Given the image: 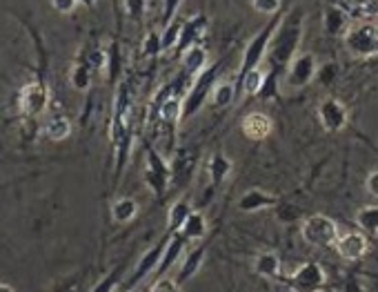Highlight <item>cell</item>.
<instances>
[{
	"mask_svg": "<svg viewBox=\"0 0 378 292\" xmlns=\"http://www.w3.org/2000/svg\"><path fill=\"white\" fill-rule=\"evenodd\" d=\"M303 41V12L300 9H294V12L285 14L283 21L276 30L270 52H267V60H270V71H267V83L261 96H274L276 92V78H279L283 71H287L292 58L298 54Z\"/></svg>",
	"mask_w": 378,
	"mask_h": 292,
	"instance_id": "cell-1",
	"label": "cell"
},
{
	"mask_svg": "<svg viewBox=\"0 0 378 292\" xmlns=\"http://www.w3.org/2000/svg\"><path fill=\"white\" fill-rule=\"evenodd\" d=\"M132 139H134L132 89H129V83H121L114 98V116H112V141H114L116 161H118L116 177H121V172L127 163L129 150H132Z\"/></svg>",
	"mask_w": 378,
	"mask_h": 292,
	"instance_id": "cell-2",
	"label": "cell"
},
{
	"mask_svg": "<svg viewBox=\"0 0 378 292\" xmlns=\"http://www.w3.org/2000/svg\"><path fill=\"white\" fill-rule=\"evenodd\" d=\"M281 21H283L281 12L274 14V16L270 18V21L265 23L263 30L258 32L256 36H252V41L245 45V49H243V60H241V69H238V80H241V78L247 74V71L261 67V63L267 58V52H270L272 38H274L276 30H279Z\"/></svg>",
	"mask_w": 378,
	"mask_h": 292,
	"instance_id": "cell-3",
	"label": "cell"
},
{
	"mask_svg": "<svg viewBox=\"0 0 378 292\" xmlns=\"http://www.w3.org/2000/svg\"><path fill=\"white\" fill-rule=\"evenodd\" d=\"M218 74H220V65H209L205 71L193 78V83L189 87V92L182 96V121L196 116L202 107H205L207 100H211V92L218 83Z\"/></svg>",
	"mask_w": 378,
	"mask_h": 292,
	"instance_id": "cell-4",
	"label": "cell"
},
{
	"mask_svg": "<svg viewBox=\"0 0 378 292\" xmlns=\"http://www.w3.org/2000/svg\"><path fill=\"white\" fill-rule=\"evenodd\" d=\"M300 234L305 243L314 245V248H331V245H336L340 236L336 221L325 214H311L309 218H305Z\"/></svg>",
	"mask_w": 378,
	"mask_h": 292,
	"instance_id": "cell-5",
	"label": "cell"
},
{
	"mask_svg": "<svg viewBox=\"0 0 378 292\" xmlns=\"http://www.w3.org/2000/svg\"><path fill=\"white\" fill-rule=\"evenodd\" d=\"M147 170H145V183L150 186L152 192L163 199L165 192H167V188L172 183V166L167 163V159L163 157V154L156 150V148H147Z\"/></svg>",
	"mask_w": 378,
	"mask_h": 292,
	"instance_id": "cell-6",
	"label": "cell"
},
{
	"mask_svg": "<svg viewBox=\"0 0 378 292\" xmlns=\"http://www.w3.org/2000/svg\"><path fill=\"white\" fill-rule=\"evenodd\" d=\"M345 47L354 56H378V27L372 23H358L345 32Z\"/></svg>",
	"mask_w": 378,
	"mask_h": 292,
	"instance_id": "cell-7",
	"label": "cell"
},
{
	"mask_svg": "<svg viewBox=\"0 0 378 292\" xmlns=\"http://www.w3.org/2000/svg\"><path fill=\"white\" fill-rule=\"evenodd\" d=\"M318 76V60L314 54L303 52L294 56L287 71H285V83L290 89H305L311 85V80Z\"/></svg>",
	"mask_w": 378,
	"mask_h": 292,
	"instance_id": "cell-8",
	"label": "cell"
},
{
	"mask_svg": "<svg viewBox=\"0 0 378 292\" xmlns=\"http://www.w3.org/2000/svg\"><path fill=\"white\" fill-rule=\"evenodd\" d=\"M325 281H327L325 270L316 261H305L290 275L287 286L294 292H320L325 288Z\"/></svg>",
	"mask_w": 378,
	"mask_h": 292,
	"instance_id": "cell-9",
	"label": "cell"
},
{
	"mask_svg": "<svg viewBox=\"0 0 378 292\" xmlns=\"http://www.w3.org/2000/svg\"><path fill=\"white\" fill-rule=\"evenodd\" d=\"M49 105V89L45 80H32L21 89L18 96V107L25 116H38Z\"/></svg>",
	"mask_w": 378,
	"mask_h": 292,
	"instance_id": "cell-10",
	"label": "cell"
},
{
	"mask_svg": "<svg viewBox=\"0 0 378 292\" xmlns=\"http://www.w3.org/2000/svg\"><path fill=\"white\" fill-rule=\"evenodd\" d=\"M207 27H209V21H207V16L205 14H196V16H191L189 21L182 23V32H180V41L176 45V49H174V58H182L187 54V49H191L193 45H200L198 41L202 38V34L207 32Z\"/></svg>",
	"mask_w": 378,
	"mask_h": 292,
	"instance_id": "cell-11",
	"label": "cell"
},
{
	"mask_svg": "<svg viewBox=\"0 0 378 292\" xmlns=\"http://www.w3.org/2000/svg\"><path fill=\"white\" fill-rule=\"evenodd\" d=\"M318 118H320V125L325 127L327 132H340L345 130L349 114H347V107L340 103L338 98L329 96L318 105Z\"/></svg>",
	"mask_w": 378,
	"mask_h": 292,
	"instance_id": "cell-12",
	"label": "cell"
},
{
	"mask_svg": "<svg viewBox=\"0 0 378 292\" xmlns=\"http://www.w3.org/2000/svg\"><path fill=\"white\" fill-rule=\"evenodd\" d=\"M169 239H172V232H167V236L165 239H161V243L156 245L154 250H150L145 254V257L138 261V266H136V272L132 275V279L127 281V290L129 288H134L136 284H141V281L150 275V272H154L156 268H158V263H161V259H163V254H165V250H167V245H169Z\"/></svg>",
	"mask_w": 378,
	"mask_h": 292,
	"instance_id": "cell-13",
	"label": "cell"
},
{
	"mask_svg": "<svg viewBox=\"0 0 378 292\" xmlns=\"http://www.w3.org/2000/svg\"><path fill=\"white\" fill-rule=\"evenodd\" d=\"M336 250H338V254L345 261H358V259H363L365 252H367V239H365V234L363 232H352V230L343 232V234L338 236V241H336Z\"/></svg>",
	"mask_w": 378,
	"mask_h": 292,
	"instance_id": "cell-14",
	"label": "cell"
},
{
	"mask_svg": "<svg viewBox=\"0 0 378 292\" xmlns=\"http://www.w3.org/2000/svg\"><path fill=\"white\" fill-rule=\"evenodd\" d=\"M241 127L250 141H265L274 132V121L265 112H250L243 118Z\"/></svg>",
	"mask_w": 378,
	"mask_h": 292,
	"instance_id": "cell-15",
	"label": "cell"
},
{
	"mask_svg": "<svg viewBox=\"0 0 378 292\" xmlns=\"http://www.w3.org/2000/svg\"><path fill=\"white\" fill-rule=\"evenodd\" d=\"M182 63V76L187 78H196L200 71L207 69V63H209V54L202 45H193L191 49H187L185 56L180 58Z\"/></svg>",
	"mask_w": 378,
	"mask_h": 292,
	"instance_id": "cell-16",
	"label": "cell"
},
{
	"mask_svg": "<svg viewBox=\"0 0 378 292\" xmlns=\"http://www.w3.org/2000/svg\"><path fill=\"white\" fill-rule=\"evenodd\" d=\"M272 205H276V196L270 192H263V190H256V188L247 190V192L241 196V201H238V210H241V212H247V214L261 212V210H267Z\"/></svg>",
	"mask_w": 378,
	"mask_h": 292,
	"instance_id": "cell-17",
	"label": "cell"
},
{
	"mask_svg": "<svg viewBox=\"0 0 378 292\" xmlns=\"http://www.w3.org/2000/svg\"><path fill=\"white\" fill-rule=\"evenodd\" d=\"M43 134L54 143L67 141L71 136V121L64 114H54L47 118V123L43 125Z\"/></svg>",
	"mask_w": 378,
	"mask_h": 292,
	"instance_id": "cell-18",
	"label": "cell"
},
{
	"mask_svg": "<svg viewBox=\"0 0 378 292\" xmlns=\"http://www.w3.org/2000/svg\"><path fill=\"white\" fill-rule=\"evenodd\" d=\"M187 243H189V241H187L180 232L172 234L169 245H167V250H165V254H163V259H161V263H158V268H156V272H158V275H163V272H167V270L174 266V263H176V259L182 254V250H185Z\"/></svg>",
	"mask_w": 378,
	"mask_h": 292,
	"instance_id": "cell-19",
	"label": "cell"
},
{
	"mask_svg": "<svg viewBox=\"0 0 378 292\" xmlns=\"http://www.w3.org/2000/svg\"><path fill=\"white\" fill-rule=\"evenodd\" d=\"M232 170H234V163L229 161V157H225V154H211V159L207 163V175L211 179V183L218 186V183H223V181L232 175Z\"/></svg>",
	"mask_w": 378,
	"mask_h": 292,
	"instance_id": "cell-20",
	"label": "cell"
},
{
	"mask_svg": "<svg viewBox=\"0 0 378 292\" xmlns=\"http://www.w3.org/2000/svg\"><path fill=\"white\" fill-rule=\"evenodd\" d=\"M265 83H267V71L258 67V69L247 71V74L238 80V87L243 89L245 96H261L265 89Z\"/></svg>",
	"mask_w": 378,
	"mask_h": 292,
	"instance_id": "cell-21",
	"label": "cell"
},
{
	"mask_svg": "<svg viewBox=\"0 0 378 292\" xmlns=\"http://www.w3.org/2000/svg\"><path fill=\"white\" fill-rule=\"evenodd\" d=\"M91 78H94V69H91L85 60H76L69 69V83L73 89H78V92H85L91 85Z\"/></svg>",
	"mask_w": 378,
	"mask_h": 292,
	"instance_id": "cell-22",
	"label": "cell"
},
{
	"mask_svg": "<svg viewBox=\"0 0 378 292\" xmlns=\"http://www.w3.org/2000/svg\"><path fill=\"white\" fill-rule=\"evenodd\" d=\"M193 212L191 210V203H189V199H180V201H176L172 207H169V216H167V230L172 232V234H176V232H180V227H182V223L187 221V216Z\"/></svg>",
	"mask_w": 378,
	"mask_h": 292,
	"instance_id": "cell-23",
	"label": "cell"
},
{
	"mask_svg": "<svg viewBox=\"0 0 378 292\" xmlns=\"http://www.w3.org/2000/svg\"><path fill=\"white\" fill-rule=\"evenodd\" d=\"M205 232H207V218L202 216V212H196V210H193V212L187 216V221L182 223L180 234L185 236L187 241H198L205 236Z\"/></svg>",
	"mask_w": 378,
	"mask_h": 292,
	"instance_id": "cell-24",
	"label": "cell"
},
{
	"mask_svg": "<svg viewBox=\"0 0 378 292\" xmlns=\"http://www.w3.org/2000/svg\"><path fill=\"white\" fill-rule=\"evenodd\" d=\"M322 23H325V32L331 34V36H338V34L345 36V32L349 30L347 27V14L340 7H327Z\"/></svg>",
	"mask_w": 378,
	"mask_h": 292,
	"instance_id": "cell-25",
	"label": "cell"
},
{
	"mask_svg": "<svg viewBox=\"0 0 378 292\" xmlns=\"http://www.w3.org/2000/svg\"><path fill=\"white\" fill-rule=\"evenodd\" d=\"M138 214V203L132 196H121L112 203V216L118 223H129Z\"/></svg>",
	"mask_w": 378,
	"mask_h": 292,
	"instance_id": "cell-26",
	"label": "cell"
},
{
	"mask_svg": "<svg viewBox=\"0 0 378 292\" xmlns=\"http://www.w3.org/2000/svg\"><path fill=\"white\" fill-rule=\"evenodd\" d=\"M254 268H256L258 275H263L267 279L279 277V272H281V259H279V254H274V252H261L256 257V261H254Z\"/></svg>",
	"mask_w": 378,
	"mask_h": 292,
	"instance_id": "cell-27",
	"label": "cell"
},
{
	"mask_svg": "<svg viewBox=\"0 0 378 292\" xmlns=\"http://www.w3.org/2000/svg\"><path fill=\"white\" fill-rule=\"evenodd\" d=\"M356 223L363 232L378 236V205H365L356 212Z\"/></svg>",
	"mask_w": 378,
	"mask_h": 292,
	"instance_id": "cell-28",
	"label": "cell"
},
{
	"mask_svg": "<svg viewBox=\"0 0 378 292\" xmlns=\"http://www.w3.org/2000/svg\"><path fill=\"white\" fill-rule=\"evenodd\" d=\"M121 65H123L121 45H118V41H112L107 45V80H109V85L116 83L118 74H121Z\"/></svg>",
	"mask_w": 378,
	"mask_h": 292,
	"instance_id": "cell-29",
	"label": "cell"
},
{
	"mask_svg": "<svg viewBox=\"0 0 378 292\" xmlns=\"http://www.w3.org/2000/svg\"><path fill=\"white\" fill-rule=\"evenodd\" d=\"M202 257H205V248H193L185 261H182V268H180V275H178V284H182V281L191 279L193 275L198 272L200 263H202Z\"/></svg>",
	"mask_w": 378,
	"mask_h": 292,
	"instance_id": "cell-30",
	"label": "cell"
},
{
	"mask_svg": "<svg viewBox=\"0 0 378 292\" xmlns=\"http://www.w3.org/2000/svg\"><path fill=\"white\" fill-rule=\"evenodd\" d=\"M236 98V85L229 83V80H218L214 92H211V103L216 107H227L232 105Z\"/></svg>",
	"mask_w": 378,
	"mask_h": 292,
	"instance_id": "cell-31",
	"label": "cell"
},
{
	"mask_svg": "<svg viewBox=\"0 0 378 292\" xmlns=\"http://www.w3.org/2000/svg\"><path fill=\"white\" fill-rule=\"evenodd\" d=\"M180 32H182V23L180 21H172L169 25L163 27L161 38H163V52L165 54L176 49V45L180 41Z\"/></svg>",
	"mask_w": 378,
	"mask_h": 292,
	"instance_id": "cell-32",
	"label": "cell"
},
{
	"mask_svg": "<svg viewBox=\"0 0 378 292\" xmlns=\"http://www.w3.org/2000/svg\"><path fill=\"white\" fill-rule=\"evenodd\" d=\"M91 69H107V49L98 47V45H89L82 49V58Z\"/></svg>",
	"mask_w": 378,
	"mask_h": 292,
	"instance_id": "cell-33",
	"label": "cell"
},
{
	"mask_svg": "<svg viewBox=\"0 0 378 292\" xmlns=\"http://www.w3.org/2000/svg\"><path fill=\"white\" fill-rule=\"evenodd\" d=\"M141 54L145 58H156L161 56L163 52V38H161V32H150L143 38V45H141Z\"/></svg>",
	"mask_w": 378,
	"mask_h": 292,
	"instance_id": "cell-34",
	"label": "cell"
},
{
	"mask_svg": "<svg viewBox=\"0 0 378 292\" xmlns=\"http://www.w3.org/2000/svg\"><path fill=\"white\" fill-rule=\"evenodd\" d=\"M123 7L132 21L141 23L147 14V9H150V0H123Z\"/></svg>",
	"mask_w": 378,
	"mask_h": 292,
	"instance_id": "cell-35",
	"label": "cell"
},
{
	"mask_svg": "<svg viewBox=\"0 0 378 292\" xmlns=\"http://www.w3.org/2000/svg\"><path fill=\"white\" fill-rule=\"evenodd\" d=\"M182 5V0H163V9H161V25H169L172 21H176L178 9Z\"/></svg>",
	"mask_w": 378,
	"mask_h": 292,
	"instance_id": "cell-36",
	"label": "cell"
},
{
	"mask_svg": "<svg viewBox=\"0 0 378 292\" xmlns=\"http://www.w3.org/2000/svg\"><path fill=\"white\" fill-rule=\"evenodd\" d=\"M252 7L258 14L274 16L281 12V0H252Z\"/></svg>",
	"mask_w": 378,
	"mask_h": 292,
	"instance_id": "cell-37",
	"label": "cell"
},
{
	"mask_svg": "<svg viewBox=\"0 0 378 292\" xmlns=\"http://www.w3.org/2000/svg\"><path fill=\"white\" fill-rule=\"evenodd\" d=\"M358 14L365 18H376L378 16V0H356Z\"/></svg>",
	"mask_w": 378,
	"mask_h": 292,
	"instance_id": "cell-38",
	"label": "cell"
},
{
	"mask_svg": "<svg viewBox=\"0 0 378 292\" xmlns=\"http://www.w3.org/2000/svg\"><path fill=\"white\" fill-rule=\"evenodd\" d=\"M150 292H180V286H178V281H174L169 277H161Z\"/></svg>",
	"mask_w": 378,
	"mask_h": 292,
	"instance_id": "cell-39",
	"label": "cell"
},
{
	"mask_svg": "<svg viewBox=\"0 0 378 292\" xmlns=\"http://www.w3.org/2000/svg\"><path fill=\"white\" fill-rule=\"evenodd\" d=\"M78 5H80L78 0H51V7L56 9L58 14H64V16L76 12Z\"/></svg>",
	"mask_w": 378,
	"mask_h": 292,
	"instance_id": "cell-40",
	"label": "cell"
},
{
	"mask_svg": "<svg viewBox=\"0 0 378 292\" xmlns=\"http://www.w3.org/2000/svg\"><path fill=\"white\" fill-rule=\"evenodd\" d=\"M114 286H118V272H114V275H109L105 281H100V286H98L94 292H112Z\"/></svg>",
	"mask_w": 378,
	"mask_h": 292,
	"instance_id": "cell-41",
	"label": "cell"
},
{
	"mask_svg": "<svg viewBox=\"0 0 378 292\" xmlns=\"http://www.w3.org/2000/svg\"><path fill=\"white\" fill-rule=\"evenodd\" d=\"M365 188H367V192H370L372 196H376V199H378V170H374L372 175L367 177Z\"/></svg>",
	"mask_w": 378,
	"mask_h": 292,
	"instance_id": "cell-42",
	"label": "cell"
},
{
	"mask_svg": "<svg viewBox=\"0 0 378 292\" xmlns=\"http://www.w3.org/2000/svg\"><path fill=\"white\" fill-rule=\"evenodd\" d=\"M345 292H363V288H361V284H358V281H349L347 284V288H345Z\"/></svg>",
	"mask_w": 378,
	"mask_h": 292,
	"instance_id": "cell-43",
	"label": "cell"
},
{
	"mask_svg": "<svg viewBox=\"0 0 378 292\" xmlns=\"http://www.w3.org/2000/svg\"><path fill=\"white\" fill-rule=\"evenodd\" d=\"M78 3L85 9H89V12H94V7H96V0H78Z\"/></svg>",
	"mask_w": 378,
	"mask_h": 292,
	"instance_id": "cell-44",
	"label": "cell"
},
{
	"mask_svg": "<svg viewBox=\"0 0 378 292\" xmlns=\"http://www.w3.org/2000/svg\"><path fill=\"white\" fill-rule=\"evenodd\" d=\"M0 292H14V288L9 284H0Z\"/></svg>",
	"mask_w": 378,
	"mask_h": 292,
	"instance_id": "cell-45",
	"label": "cell"
},
{
	"mask_svg": "<svg viewBox=\"0 0 378 292\" xmlns=\"http://www.w3.org/2000/svg\"><path fill=\"white\" fill-rule=\"evenodd\" d=\"M125 292H129V290H125Z\"/></svg>",
	"mask_w": 378,
	"mask_h": 292,
	"instance_id": "cell-46",
	"label": "cell"
}]
</instances>
